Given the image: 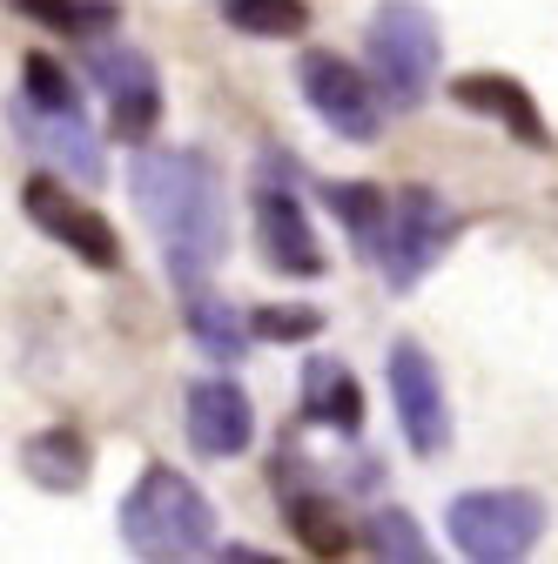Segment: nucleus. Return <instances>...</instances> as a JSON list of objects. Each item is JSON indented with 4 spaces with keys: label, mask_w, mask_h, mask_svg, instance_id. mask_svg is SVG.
Here are the masks:
<instances>
[{
    "label": "nucleus",
    "mask_w": 558,
    "mask_h": 564,
    "mask_svg": "<svg viewBox=\"0 0 558 564\" xmlns=\"http://www.w3.org/2000/svg\"><path fill=\"white\" fill-rule=\"evenodd\" d=\"M128 188L142 202V223L162 236L175 290H202L229 249V188L202 149H142L128 162Z\"/></svg>",
    "instance_id": "1"
},
{
    "label": "nucleus",
    "mask_w": 558,
    "mask_h": 564,
    "mask_svg": "<svg viewBox=\"0 0 558 564\" xmlns=\"http://www.w3.org/2000/svg\"><path fill=\"white\" fill-rule=\"evenodd\" d=\"M121 544L135 557H155V564L202 557V551H216V505L175 464H149L121 498Z\"/></svg>",
    "instance_id": "2"
},
{
    "label": "nucleus",
    "mask_w": 558,
    "mask_h": 564,
    "mask_svg": "<svg viewBox=\"0 0 558 564\" xmlns=\"http://www.w3.org/2000/svg\"><path fill=\"white\" fill-rule=\"evenodd\" d=\"M364 54H371V82L390 108H417L438 82V61H444V34H438V14L425 0H384L371 14V34H364Z\"/></svg>",
    "instance_id": "3"
},
{
    "label": "nucleus",
    "mask_w": 558,
    "mask_h": 564,
    "mask_svg": "<svg viewBox=\"0 0 558 564\" xmlns=\"http://www.w3.org/2000/svg\"><path fill=\"white\" fill-rule=\"evenodd\" d=\"M458 242V216H451V202L425 182H404L390 188V208H384V242H377V269L390 290H417Z\"/></svg>",
    "instance_id": "4"
},
{
    "label": "nucleus",
    "mask_w": 558,
    "mask_h": 564,
    "mask_svg": "<svg viewBox=\"0 0 558 564\" xmlns=\"http://www.w3.org/2000/svg\"><path fill=\"white\" fill-rule=\"evenodd\" d=\"M545 538L538 490H464L451 498V544L477 564H518Z\"/></svg>",
    "instance_id": "5"
},
{
    "label": "nucleus",
    "mask_w": 558,
    "mask_h": 564,
    "mask_svg": "<svg viewBox=\"0 0 558 564\" xmlns=\"http://www.w3.org/2000/svg\"><path fill=\"white\" fill-rule=\"evenodd\" d=\"M390 403H397V431L417 457H444L451 451V403H444V377L431 364L425 343L397 336L390 343Z\"/></svg>",
    "instance_id": "6"
},
{
    "label": "nucleus",
    "mask_w": 558,
    "mask_h": 564,
    "mask_svg": "<svg viewBox=\"0 0 558 564\" xmlns=\"http://www.w3.org/2000/svg\"><path fill=\"white\" fill-rule=\"evenodd\" d=\"M303 101L343 141H377L384 134V95H377V82H364L343 54H323V47L303 54Z\"/></svg>",
    "instance_id": "7"
},
{
    "label": "nucleus",
    "mask_w": 558,
    "mask_h": 564,
    "mask_svg": "<svg viewBox=\"0 0 558 564\" xmlns=\"http://www.w3.org/2000/svg\"><path fill=\"white\" fill-rule=\"evenodd\" d=\"M21 208H28V223L47 236V242H61L67 256H82L88 269H121V236H115V223L101 216V208H88V202H75L61 182H47V175H28L21 182Z\"/></svg>",
    "instance_id": "8"
},
{
    "label": "nucleus",
    "mask_w": 558,
    "mask_h": 564,
    "mask_svg": "<svg viewBox=\"0 0 558 564\" xmlns=\"http://www.w3.org/2000/svg\"><path fill=\"white\" fill-rule=\"evenodd\" d=\"M88 75L108 95L115 134H128V141H149L155 134V121H162V75H155V61L142 47H128V41L88 47Z\"/></svg>",
    "instance_id": "9"
},
{
    "label": "nucleus",
    "mask_w": 558,
    "mask_h": 564,
    "mask_svg": "<svg viewBox=\"0 0 558 564\" xmlns=\"http://www.w3.org/2000/svg\"><path fill=\"white\" fill-rule=\"evenodd\" d=\"M8 121H14V134L28 141V149H34L41 162L67 169L82 188H95V182L108 175V162H101V134L88 128V115H82V108H41V101L14 95Z\"/></svg>",
    "instance_id": "10"
},
{
    "label": "nucleus",
    "mask_w": 558,
    "mask_h": 564,
    "mask_svg": "<svg viewBox=\"0 0 558 564\" xmlns=\"http://www.w3.org/2000/svg\"><path fill=\"white\" fill-rule=\"evenodd\" d=\"M249 202H256V249H262V262L276 275H323L330 269V256H323V242H316V229L303 216V202L283 182H262Z\"/></svg>",
    "instance_id": "11"
},
{
    "label": "nucleus",
    "mask_w": 558,
    "mask_h": 564,
    "mask_svg": "<svg viewBox=\"0 0 558 564\" xmlns=\"http://www.w3.org/2000/svg\"><path fill=\"white\" fill-rule=\"evenodd\" d=\"M182 423H189V444L202 457H243L249 437H256V410H249V397H243L236 377H202V383H189Z\"/></svg>",
    "instance_id": "12"
},
{
    "label": "nucleus",
    "mask_w": 558,
    "mask_h": 564,
    "mask_svg": "<svg viewBox=\"0 0 558 564\" xmlns=\"http://www.w3.org/2000/svg\"><path fill=\"white\" fill-rule=\"evenodd\" d=\"M451 101L458 108H471V115H484V121H498L505 134H518L525 149H545V115H538V101L525 95V82L518 75H498V67H477V75H458L451 82Z\"/></svg>",
    "instance_id": "13"
},
{
    "label": "nucleus",
    "mask_w": 558,
    "mask_h": 564,
    "mask_svg": "<svg viewBox=\"0 0 558 564\" xmlns=\"http://www.w3.org/2000/svg\"><path fill=\"white\" fill-rule=\"evenodd\" d=\"M21 470L41 484V490H82L88 470H95V444L75 431V423H47L21 444Z\"/></svg>",
    "instance_id": "14"
},
{
    "label": "nucleus",
    "mask_w": 558,
    "mask_h": 564,
    "mask_svg": "<svg viewBox=\"0 0 558 564\" xmlns=\"http://www.w3.org/2000/svg\"><path fill=\"white\" fill-rule=\"evenodd\" d=\"M303 416L323 423V431H343V437L364 431V390H357V377L343 370L336 357H316L303 370Z\"/></svg>",
    "instance_id": "15"
},
{
    "label": "nucleus",
    "mask_w": 558,
    "mask_h": 564,
    "mask_svg": "<svg viewBox=\"0 0 558 564\" xmlns=\"http://www.w3.org/2000/svg\"><path fill=\"white\" fill-rule=\"evenodd\" d=\"M323 202H330V216L351 229L357 256H377L384 242V208H390V188L377 182H323Z\"/></svg>",
    "instance_id": "16"
},
{
    "label": "nucleus",
    "mask_w": 558,
    "mask_h": 564,
    "mask_svg": "<svg viewBox=\"0 0 558 564\" xmlns=\"http://www.w3.org/2000/svg\"><path fill=\"white\" fill-rule=\"evenodd\" d=\"M14 8H21L28 21H41L47 34H67V41H101V34H115V21H121L115 0H14Z\"/></svg>",
    "instance_id": "17"
},
{
    "label": "nucleus",
    "mask_w": 558,
    "mask_h": 564,
    "mask_svg": "<svg viewBox=\"0 0 558 564\" xmlns=\"http://www.w3.org/2000/svg\"><path fill=\"white\" fill-rule=\"evenodd\" d=\"M290 524H297V538H303V551H316V557H343L351 551V524H343V505L336 498H290Z\"/></svg>",
    "instance_id": "18"
},
{
    "label": "nucleus",
    "mask_w": 558,
    "mask_h": 564,
    "mask_svg": "<svg viewBox=\"0 0 558 564\" xmlns=\"http://www.w3.org/2000/svg\"><path fill=\"white\" fill-rule=\"evenodd\" d=\"M189 329H195V343H202L216 364H236L243 343H249V329L236 323V310L216 303V296H202V290H189Z\"/></svg>",
    "instance_id": "19"
},
{
    "label": "nucleus",
    "mask_w": 558,
    "mask_h": 564,
    "mask_svg": "<svg viewBox=\"0 0 558 564\" xmlns=\"http://www.w3.org/2000/svg\"><path fill=\"white\" fill-rule=\"evenodd\" d=\"M223 14H229V28H243L256 41H290V34L310 28L303 0H223Z\"/></svg>",
    "instance_id": "20"
},
{
    "label": "nucleus",
    "mask_w": 558,
    "mask_h": 564,
    "mask_svg": "<svg viewBox=\"0 0 558 564\" xmlns=\"http://www.w3.org/2000/svg\"><path fill=\"white\" fill-rule=\"evenodd\" d=\"M364 544L377 551V557H404V564H425L431 557V544H425V531H417V518L410 511H371L364 518Z\"/></svg>",
    "instance_id": "21"
},
{
    "label": "nucleus",
    "mask_w": 558,
    "mask_h": 564,
    "mask_svg": "<svg viewBox=\"0 0 558 564\" xmlns=\"http://www.w3.org/2000/svg\"><path fill=\"white\" fill-rule=\"evenodd\" d=\"M323 329V310H303V303H262L249 310V336L262 343H310Z\"/></svg>",
    "instance_id": "22"
},
{
    "label": "nucleus",
    "mask_w": 558,
    "mask_h": 564,
    "mask_svg": "<svg viewBox=\"0 0 558 564\" xmlns=\"http://www.w3.org/2000/svg\"><path fill=\"white\" fill-rule=\"evenodd\" d=\"M21 95H28V101H41V108H82L75 82H67L47 54H28V61H21Z\"/></svg>",
    "instance_id": "23"
}]
</instances>
